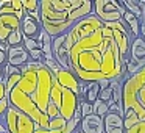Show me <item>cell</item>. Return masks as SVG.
Wrapping results in <instances>:
<instances>
[{"instance_id":"cell-20","label":"cell","mask_w":145,"mask_h":133,"mask_svg":"<svg viewBox=\"0 0 145 133\" xmlns=\"http://www.w3.org/2000/svg\"><path fill=\"white\" fill-rule=\"evenodd\" d=\"M94 113L98 114L100 117H105L108 113H109V103H106V102H103V100L98 99V100L94 103Z\"/></svg>"},{"instance_id":"cell-9","label":"cell","mask_w":145,"mask_h":133,"mask_svg":"<svg viewBox=\"0 0 145 133\" xmlns=\"http://www.w3.org/2000/svg\"><path fill=\"white\" fill-rule=\"evenodd\" d=\"M80 132L81 133H105V120L98 114H91V116L83 117L80 124Z\"/></svg>"},{"instance_id":"cell-23","label":"cell","mask_w":145,"mask_h":133,"mask_svg":"<svg viewBox=\"0 0 145 133\" xmlns=\"http://www.w3.org/2000/svg\"><path fill=\"white\" fill-rule=\"evenodd\" d=\"M80 108H81V113L84 117L94 114V103H91L88 100H80Z\"/></svg>"},{"instance_id":"cell-21","label":"cell","mask_w":145,"mask_h":133,"mask_svg":"<svg viewBox=\"0 0 145 133\" xmlns=\"http://www.w3.org/2000/svg\"><path fill=\"white\" fill-rule=\"evenodd\" d=\"M67 122H69V120H66L63 116L55 117V119H50V125H48V130H50V132H55V130H61V128H64V127L67 125Z\"/></svg>"},{"instance_id":"cell-13","label":"cell","mask_w":145,"mask_h":133,"mask_svg":"<svg viewBox=\"0 0 145 133\" xmlns=\"http://www.w3.org/2000/svg\"><path fill=\"white\" fill-rule=\"evenodd\" d=\"M5 127L8 133H19V110L10 105L5 113Z\"/></svg>"},{"instance_id":"cell-11","label":"cell","mask_w":145,"mask_h":133,"mask_svg":"<svg viewBox=\"0 0 145 133\" xmlns=\"http://www.w3.org/2000/svg\"><path fill=\"white\" fill-rule=\"evenodd\" d=\"M20 30H22L25 38L38 39L39 35H41V32H42V24L39 22V20L33 19L30 14H25V17L22 19V27H20Z\"/></svg>"},{"instance_id":"cell-25","label":"cell","mask_w":145,"mask_h":133,"mask_svg":"<svg viewBox=\"0 0 145 133\" xmlns=\"http://www.w3.org/2000/svg\"><path fill=\"white\" fill-rule=\"evenodd\" d=\"M24 47L27 49V52H31V50H36V49H39L38 39H33V38H24Z\"/></svg>"},{"instance_id":"cell-5","label":"cell","mask_w":145,"mask_h":133,"mask_svg":"<svg viewBox=\"0 0 145 133\" xmlns=\"http://www.w3.org/2000/svg\"><path fill=\"white\" fill-rule=\"evenodd\" d=\"M80 108V97L73 91L63 88V100L59 105V113L66 120H72L76 110Z\"/></svg>"},{"instance_id":"cell-1","label":"cell","mask_w":145,"mask_h":133,"mask_svg":"<svg viewBox=\"0 0 145 133\" xmlns=\"http://www.w3.org/2000/svg\"><path fill=\"white\" fill-rule=\"evenodd\" d=\"M112 30L106 25L78 41L70 50V70L81 83L128 80L129 74Z\"/></svg>"},{"instance_id":"cell-22","label":"cell","mask_w":145,"mask_h":133,"mask_svg":"<svg viewBox=\"0 0 145 133\" xmlns=\"http://www.w3.org/2000/svg\"><path fill=\"white\" fill-rule=\"evenodd\" d=\"M22 5L25 13H33V11L41 10V2H38V0H22Z\"/></svg>"},{"instance_id":"cell-10","label":"cell","mask_w":145,"mask_h":133,"mask_svg":"<svg viewBox=\"0 0 145 133\" xmlns=\"http://www.w3.org/2000/svg\"><path fill=\"white\" fill-rule=\"evenodd\" d=\"M30 61H31V58H30V53L27 52V49L24 47V44L10 47V50H8V64L22 67L25 64H28Z\"/></svg>"},{"instance_id":"cell-30","label":"cell","mask_w":145,"mask_h":133,"mask_svg":"<svg viewBox=\"0 0 145 133\" xmlns=\"http://www.w3.org/2000/svg\"><path fill=\"white\" fill-rule=\"evenodd\" d=\"M14 74H22V69L17 66H11V64H7L5 66V77L14 75Z\"/></svg>"},{"instance_id":"cell-3","label":"cell","mask_w":145,"mask_h":133,"mask_svg":"<svg viewBox=\"0 0 145 133\" xmlns=\"http://www.w3.org/2000/svg\"><path fill=\"white\" fill-rule=\"evenodd\" d=\"M105 25V22H101L95 14H91V16L81 19L80 22H76L75 25L70 28L69 33H66V47L69 50H72V47L76 44L78 41L91 36L94 32H97L98 28Z\"/></svg>"},{"instance_id":"cell-2","label":"cell","mask_w":145,"mask_h":133,"mask_svg":"<svg viewBox=\"0 0 145 133\" xmlns=\"http://www.w3.org/2000/svg\"><path fill=\"white\" fill-rule=\"evenodd\" d=\"M123 108L134 110L140 120H145V66L123 83Z\"/></svg>"},{"instance_id":"cell-26","label":"cell","mask_w":145,"mask_h":133,"mask_svg":"<svg viewBox=\"0 0 145 133\" xmlns=\"http://www.w3.org/2000/svg\"><path fill=\"white\" fill-rule=\"evenodd\" d=\"M42 64H45V66H47L48 69H50L52 72L55 74V75H56V74L61 70V66H59V64H58L55 60H45V58H44V61H42Z\"/></svg>"},{"instance_id":"cell-7","label":"cell","mask_w":145,"mask_h":133,"mask_svg":"<svg viewBox=\"0 0 145 133\" xmlns=\"http://www.w3.org/2000/svg\"><path fill=\"white\" fill-rule=\"evenodd\" d=\"M20 27H22V20L14 14L0 16V42H7L11 33L20 30Z\"/></svg>"},{"instance_id":"cell-8","label":"cell","mask_w":145,"mask_h":133,"mask_svg":"<svg viewBox=\"0 0 145 133\" xmlns=\"http://www.w3.org/2000/svg\"><path fill=\"white\" fill-rule=\"evenodd\" d=\"M55 78H56V82L59 83L63 88H67V89H70V91H73L80 97V100H81V82L76 78V75L72 70L61 69L59 72L55 75Z\"/></svg>"},{"instance_id":"cell-27","label":"cell","mask_w":145,"mask_h":133,"mask_svg":"<svg viewBox=\"0 0 145 133\" xmlns=\"http://www.w3.org/2000/svg\"><path fill=\"white\" fill-rule=\"evenodd\" d=\"M109 111H111V113L125 114V108H123V103H117V102H114V100L109 102Z\"/></svg>"},{"instance_id":"cell-14","label":"cell","mask_w":145,"mask_h":133,"mask_svg":"<svg viewBox=\"0 0 145 133\" xmlns=\"http://www.w3.org/2000/svg\"><path fill=\"white\" fill-rule=\"evenodd\" d=\"M105 120V130L111 128H125V120H123V114L120 113H108L103 117Z\"/></svg>"},{"instance_id":"cell-16","label":"cell","mask_w":145,"mask_h":133,"mask_svg":"<svg viewBox=\"0 0 145 133\" xmlns=\"http://www.w3.org/2000/svg\"><path fill=\"white\" fill-rule=\"evenodd\" d=\"M123 7L126 8V11L133 13L137 19H140V22L145 19V11H142L139 8V5L136 3V0H123Z\"/></svg>"},{"instance_id":"cell-35","label":"cell","mask_w":145,"mask_h":133,"mask_svg":"<svg viewBox=\"0 0 145 133\" xmlns=\"http://www.w3.org/2000/svg\"><path fill=\"white\" fill-rule=\"evenodd\" d=\"M5 78V67H0V82H3Z\"/></svg>"},{"instance_id":"cell-32","label":"cell","mask_w":145,"mask_h":133,"mask_svg":"<svg viewBox=\"0 0 145 133\" xmlns=\"http://www.w3.org/2000/svg\"><path fill=\"white\" fill-rule=\"evenodd\" d=\"M8 64V53L0 50V67H5Z\"/></svg>"},{"instance_id":"cell-18","label":"cell","mask_w":145,"mask_h":133,"mask_svg":"<svg viewBox=\"0 0 145 133\" xmlns=\"http://www.w3.org/2000/svg\"><path fill=\"white\" fill-rule=\"evenodd\" d=\"M61 100H63V86H61L59 83L56 82V78H55L53 88H52V103H55L58 108H59Z\"/></svg>"},{"instance_id":"cell-24","label":"cell","mask_w":145,"mask_h":133,"mask_svg":"<svg viewBox=\"0 0 145 133\" xmlns=\"http://www.w3.org/2000/svg\"><path fill=\"white\" fill-rule=\"evenodd\" d=\"M112 97H114V91H112V88H105V89H101L100 91V100H103V102H106V103H109L111 100H112Z\"/></svg>"},{"instance_id":"cell-34","label":"cell","mask_w":145,"mask_h":133,"mask_svg":"<svg viewBox=\"0 0 145 133\" xmlns=\"http://www.w3.org/2000/svg\"><path fill=\"white\" fill-rule=\"evenodd\" d=\"M0 133H8L7 127L3 125V122H2V119H0Z\"/></svg>"},{"instance_id":"cell-36","label":"cell","mask_w":145,"mask_h":133,"mask_svg":"<svg viewBox=\"0 0 145 133\" xmlns=\"http://www.w3.org/2000/svg\"><path fill=\"white\" fill-rule=\"evenodd\" d=\"M142 22H144V24H145V19H144V20H142Z\"/></svg>"},{"instance_id":"cell-31","label":"cell","mask_w":145,"mask_h":133,"mask_svg":"<svg viewBox=\"0 0 145 133\" xmlns=\"http://www.w3.org/2000/svg\"><path fill=\"white\" fill-rule=\"evenodd\" d=\"M5 99H8V91H7V85L3 82H0V102H3Z\"/></svg>"},{"instance_id":"cell-17","label":"cell","mask_w":145,"mask_h":133,"mask_svg":"<svg viewBox=\"0 0 145 133\" xmlns=\"http://www.w3.org/2000/svg\"><path fill=\"white\" fill-rule=\"evenodd\" d=\"M123 120H125V130H129L131 127H134L136 124L140 122V119H139V116L136 114L134 110H125V114H123Z\"/></svg>"},{"instance_id":"cell-4","label":"cell","mask_w":145,"mask_h":133,"mask_svg":"<svg viewBox=\"0 0 145 133\" xmlns=\"http://www.w3.org/2000/svg\"><path fill=\"white\" fill-rule=\"evenodd\" d=\"M125 13L126 8L123 7V2L119 0H95L94 2V14L105 24L122 20Z\"/></svg>"},{"instance_id":"cell-12","label":"cell","mask_w":145,"mask_h":133,"mask_svg":"<svg viewBox=\"0 0 145 133\" xmlns=\"http://www.w3.org/2000/svg\"><path fill=\"white\" fill-rule=\"evenodd\" d=\"M129 60L136 61L140 66H145V39L142 36L133 39L131 49H129Z\"/></svg>"},{"instance_id":"cell-6","label":"cell","mask_w":145,"mask_h":133,"mask_svg":"<svg viewBox=\"0 0 145 133\" xmlns=\"http://www.w3.org/2000/svg\"><path fill=\"white\" fill-rule=\"evenodd\" d=\"M53 58L61 69L70 70V50L66 47V35L53 39Z\"/></svg>"},{"instance_id":"cell-15","label":"cell","mask_w":145,"mask_h":133,"mask_svg":"<svg viewBox=\"0 0 145 133\" xmlns=\"http://www.w3.org/2000/svg\"><path fill=\"white\" fill-rule=\"evenodd\" d=\"M38 124L28 116V114L19 111V133H35Z\"/></svg>"},{"instance_id":"cell-28","label":"cell","mask_w":145,"mask_h":133,"mask_svg":"<svg viewBox=\"0 0 145 133\" xmlns=\"http://www.w3.org/2000/svg\"><path fill=\"white\" fill-rule=\"evenodd\" d=\"M47 114L50 116V119H55V117H59L61 116L59 108H58L55 103H52V102H50V105H48V108H47Z\"/></svg>"},{"instance_id":"cell-33","label":"cell","mask_w":145,"mask_h":133,"mask_svg":"<svg viewBox=\"0 0 145 133\" xmlns=\"http://www.w3.org/2000/svg\"><path fill=\"white\" fill-rule=\"evenodd\" d=\"M35 133H52V132H50V130H47V128H41V127H38Z\"/></svg>"},{"instance_id":"cell-19","label":"cell","mask_w":145,"mask_h":133,"mask_svg":"<svg viewBox=\"0 0 145 133\" xmlns=\"http://www.w3.org/2000/svg\"><path fill=\"white\" fill-rule=\"evenodd\" d=\"M24 33L22 30H16V32H13L10 35V38L7 39V44L8 47H16V45H22L24 44Z\"/></svg>"},{"instance_id":"cell-29","label":"cell","mask_w":145,"mask_h":133,"mask_svg":"<svg viewBox=\"0 0 145 133\" xmlns=\"http://www.w3.org/2000/svg\"><path fill=\"white\" fill-rule=\"evenodd\" d=\"M125 133H145V122L140 120V122L136 124L134 127H131L129 130H125Z\"/></svg>"}]
</instances>
